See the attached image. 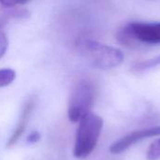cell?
<instances>
[{
    "label": "cell",
    "instance_id": "cell-10",
    "mask_svg": "<svg viewBox=\"0 0 160 160\" xmlns=\"http://www.w3.org/2000/svg\"><path fill=\"white\" fill-rule=\"evenodd\" d=\"M148 160H158L160 158V139L154 141L146 153Z\"/></svg>",
    "mask_w": 160,
    "mask_h": 160
},
{
    "label": "cell",
    "instance_id": "cell-3",
    "mask_svg": "<svg viewBox=\"0 0 160 160\" xmlns=\"http://www.w3.org/2000/svg\"><path fill=\"white\" fill-rule=\"evenodd\" d=\"M116 39L126 46H132L137 42L160 44V22H129L118 30Z\"/></svg>",
    "mask_w": 160,
    "mask_h": 160
},
{
    "label": "cell",
    "instance_id": "cell-1",
    "mask_svg": "<svg viewBox=\"0 0 160 160\" xmlns=\"http://www.w3.org/2000/svg\"><path fill=\"white\" fill-rule=\"evenodd\" d=\"M76 47L80 54L91 66L98 69H112L120 66L124 61L122 51L93 38H80Z\"/></svg>",
    "mask_w": 160,
    "mask_h": 160
},
{
    "label": "cell",
    "instance_id": "cell-2",
    "mask_svg": "<svg viewBox=\"0 0 160 160\" xmlns=\"http://www.w3.org/2000/svg\"><path fill=\"white\" fill-rule=\"evenodd\" d=\"M73 155L77 158H85L95 150L103 128V119L90 112L79 122Z\"/></svg>",
    "mask_w": 160,
    "mask_h": 160
},
{
    "label": "cell",
    "instance_id": "cell-4",
    "mask_svg": "<svg viewBox=\"0 0 160 160\" xmlns=\"http://www.w3.org/2000/svg\"><path fill=\"white\" fill-rule=\"evenodd\" d=\"M96 99L95 85L86 80L79 82L70 96L68 106V117L70 122L77 123L91 112Z\"/></svg>",
    "mask_w": 160,
    "mask_h": 160
},
{
    "label": "cell",
    "instance_id": "cell-11",
    "mask_svg": "<svg viewBox=\"0 0 160 160\" xmlns=\"http://www.w3.org/2000/svg\"><path fill=\"white\" fill-rule=\"evenodd\" d=\"M30 0H0V5L6 8H11L18 5H23L28 3Z\"/></svg>",
    "mask_w": 160,
    "mask_h": 160
},
{
    "label": "cell",
    "instance_id": "cell-6",
    "mask_svg": "<svg viewBox=\"0 0 160 160\" xmlns=\"http://www.w3.org/2000/svg\"><path fill=\"white\" fill-rule=\"evenodd\" d=\"M36 103H37V98L36 97H31L29 98L23 107H22V113H21V116H20V119L18 121V124L16 126V128H14L11 136L9 137L8 142H7V147L8 148H10L12 146H14L17 142L21 139V137L22 136V134L24 133L26 128H27V125H28V122L31 118V115H32V112L35 109V106H36Z\"/></svg>",
    "mask_w": 160,
    "mask_h": 160
},
{
    "label": "cell",
    "instance_id": "cell-7",
    "mask_svg": "<svg viewBox=\"0 0 160 160\" xmlns=\"http://www.w3.org/2000/svg\"><path fill=\"white\" fill-rule=\"evenodd\" d=\"M158 66H160V55L156 56L152 59H148V60L142 61V62L135 64L133 66V70H135L137 72H142V71L152 69Z\"/></svg>",
    "mask_w": 160,
    "mask_h": 160
},
{
    "label": "cell",
    "instance_id": "cell-9",
    "mask_svg": "<svg viewBox=\"0 0 160 160\" xmlns=\"http://www.w3.org/2000/svg\"><path fill=\"white\" fill-rule=\"evenodd\" d=\"M6 22L7 21L5 18H0V58H2L4 56V54L6 53V52L8 50V40L7 35L2 30Z\"/></svg>",
    "mask_w": 160,
    "mask_h": 160
},
{
    "label": "cell",
    "instance_id": "cell-12",
    "mask_svg": "<svg viewBox=\"0 0 160 160\" xmlns=\"http://www.w3.org/2000/svg\"><path fill=\"white\" fill-rule=\"evenodd\" d=\"M40 140V134L38 131H33L29 134V136L27 137V142L30 144H34L37 143L38 141Z\"/></svg>",
    "mask_w": 160,
    "mask_h": 160
},
{
    "label": "cell",
    "instance_id": "cell-5",
    "mask_svg": "<svg viewBox=\"0 0 160 160\" xmlns=\"http://www.w3.org/2000/svg\"><path fill=\"white\" fill-rule=\"evenodd\" d=\"M160 136V126L151 127L140 130H135L130 132L129 134L124 136L117 142H113L110 147V152L114 155L121 154L131 147L133 144L141 142L146 138Z\"/></svg>",
    "mask_w": 160,
    "mask_h": 160
},
{
    "label": "cell",
    "instance_id": "cell-8",
    "mask_svg": "<svg viewBox=\"0 0 160 160\" xmlns=\"http://www.w3.org/2000/svg\"><path fill=\"white\" fill-rule=\"evenodd\" d=\"M16 78V72L11 68L0 69V88L6 87L13 82Z\"/></svg>",
    "mask_w": 160,
    "mask_h": 160
}]
</instances>
